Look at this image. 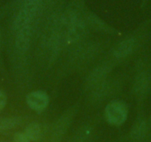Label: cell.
Returning <instances> with one entry per match:
<instances>
[{
  "label": "cell",
  "instance_id": "6da1fadb",
  "mask_svg": "<svg viewBox=\"0 0 151 142\" xmlns=\"http://www.w3.org/2000/svg\"><path fill=\"white\" fill-rule=\"evenodd\" d=\"M127 109L122 102L114 101L110 102L105 109V117L107 121L114 125H120L125 121Z\"/></svg>",
  "mask_w": 151,
  "mask_h": 142
},
{
  "label": "cell",
  "instance_id": "7a4b0ae2",
  "mask_svg": "<svg viewBox=\"0 0 151 142\" xmlns=\"http://www.w3.org/2000/svg\"><path fill=\"white\" fill-rule=\"evenodd\" d=\"M49 98L42 91H35L27 95V103L31 109L36 111H42L48 104Z\"/></svg>",
  "mask_w": 151,
  "mask_h": 142
},
{
  "label": "cell",
  "instance_id": "3957f363",
  "mask_svg": "<svg viewBox=\"0 0 151 142\" xmlns=\"http://www.w3.org/2000/svg\"><path fill=\"white\" fill-rule=\"evenodd\" d=\"M134 47V42L131 39L126 40L120 43L116 48L114 55L117 58H122L130 54Z\"/></svg>",
  "mask_w": 151,
  "mask_h": 142
},
{
  "label": "cell",
  "instance_id": "277c9868",
  "mask_svg": "<svg viewBox=\"0 0 151 142\" xmlns=\"http://www.w3.org/2000/svg\"><path fill=\"white\" fill-rule=\"evenodd\" d=\"M30 43V30L28 27L22 29L20 30L17 39V46L19 50H27Z\"/></svg>",
  "mask_w": 151,
  "mask_h": 142
},
{
  "label": "cell",
  "instance_id": "5b68a950",
  "mask_svg": "<svg viewBox=\"0 0 151 142\" xmlns=\"http://www.w3.org/2000/svg\"><path fill=\"white\" fill-rule=\"evenodd\" d=\"M24 133L30 141H36L41 136V128L36 123H31L27 127Z\"/></svg>",
  "mask_w": 151,
  "mask_h": 142
},
{
  "label": "cell",
  "instance_id": "8992f818",
  "mask_svg": "<svg viewBox=\"0 0 151 142\" xmlns=\"http://www.w3.org/2000/svg\"><path fill=\"white\" fill-rule=\"evenodd\" d=\"M106 70L104 68L100 67L98 68L93 73L92 76L90 77V82L91 84H96L97 82H100L106 75Z\"/></svg>",
  "mask_w": 151,
  "mask_h": 142
},
{
  "label": "cell",
  "instance_id": "52a82bcc",
  "mask_svg": "<svg viewBox=\"0 0 151 142\" xmlns=\"http://www.w3.org/2000/svg\"><path fill=\"white\" fill-rule=\"evenodd\" d=\"M18 124V119L14 118H0V129H10Z\"/></svg>",
  "mask_w": 151,
  "mask_h": 142
},
{
  "label": "cell",
  "instance_id": "ba28073f",
  "mask_svg": "<svg viewBox=\"0 0 151 142\" xmlns=\"http://www.w3.org/2000/svg\"><path fill=\"white\" fill-rule=\"evenodd\" d=\"M145 125L144 123H139L135 127L132 131V137L135 139H140L145 136Z\"/></svg>",
  "mask_w": 151,
  "mask_h": 142
},
{
  "label": "cell",
  "instance_id": "9c48e42d",
  "mask_svg": "<svg viewBox=\"0 0 151 142\" xmlns=\"http://www.w3.org/2000/svg\"><path fill=\"white\" fill-rule=\"evenodd\" d=\"M146 76L142 75L139 79H137V82L136 84V90L139 93H142L146 90V87H147V79Z\"/></svg>",
  "mask_w": 151,
  "mask_h": 142
},
{
  "label": "cell",
  "instance_id": "30bf717a",
  "mask_svg": "<svg viewBox=\"0 0 151 142\" xmlns=\"http://www.w3.org/2000/svg\"><path fill=\"white\" fill-rule=\"evenodd\" d=\"M14 142H30L25 133H17L14 137Z\"/></svg>",
  "mask_w": 151,
  "mask_h": 142
},
{
  "label": "cell",
  "instance_id": "8fae6325",
  "mask_svg": "<svg viewBox=\"0 0 151 142\" xmlns=\"http://www.w3.org/2000/svg\"><path fill=\"white\" fill-rule=\"evenodd\" d=\"M6 101L7 98L5 93L2 91L0 90V111L5 108V104H6Z\"/></svg>",
  "mask_w": 151,
  "mask_h": 142
}]
</instances>
